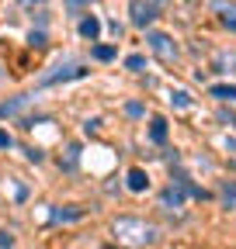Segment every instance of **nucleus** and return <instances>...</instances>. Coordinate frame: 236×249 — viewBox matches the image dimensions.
Instances as JSON below:
<instances>
[{
  "label": "nucleus",
  "mask_w": 236,
  "mask_h": 249,
  "mask_svg": "<svg viewBox=\"0 0 236 249\" xmlns=\"http://www.w3.org/2000/svg\"><path fill=\"white\" fill-rule=\"evenodd\" d=\"M111 232H115V239L122 242V246H153L157 242V225H150V222H142V218H115L111 222Z\"/></svg>",
  "instance_id": "nucleus-1"
},
{
  "label": "nucleus",
  "mask_w": 236,
  "mask_h": 249,
  "mask_svg": "<svg viewBox=\"0 0 236 249\" xmlns=\"http://www.w3.org/2000/svg\"><path fill=\"white\" fill-rule=\"evenodd\" d=\"M146 42H150V49H153V55L160 59V62H177V42L167 35V31H150L146 35Z\"/></svg>",
  "instance_id": "nucleus-2"
},
{
  "label": "nucleus",
  "mask_w": 236,
  "mask_h": 249,
  "mask_svg": "<svg viewBox=\"0 0 236 249\" xmlns=\"http://www.w3.org/2000/svg\"><path fill=\"white\" fill-rule=\"evenodd\" d=\"M87 73H91V70L80 66V62H73V66H59L56 73H49V76L39 80V90H42V87H56V83H70V80H83Z\"/></svg>",
  "instance_id": "nucleus-3"
},
{
  "label": "nucleus",
  "mask_w": 236,
  "mask_h": 249,
  "mask_svg": "<svg viewBox=\"0 0 236 249\" xmlns=\"http://www.w3.org/2000/svg\"><path fill=\"white\" fill-rule=\"evenodd\" d=\"M157 7L150 4V0H132V4H129V21L136 24V28H150L153 21H157Z\"/></svg>",
  "instance_id": "nucleus-4"
},
{
  "label": "nucleus",
  "mask_w": 236,
  "mask_h": 249,
  "mask_svg": "<svg viewBox=\"0 0 236 249\" xmlns=\"http://www.w3.org/2000/svg\"><path fill=\"white\" fill-rule=\"evenodd\" d=\"M184 191H181V187H177V183H170V187H163V191H160V208L163 211H177V208H184Z\"/></svg>",
  "instance_id": "nucleus-5"
},
{
  "label": "nucleus",
  "mask_w": 236,
  "mask_h": 249,
  "mask_svg": "<svg viewBox=\"0 0 236 249\" xmlns=\"http://www.w3.org/2000/svg\"><path fill=\"white\" fill-rule=\"evenodd\" d=\"M212 11L219 14V21L236 35V0H212Z\"/></svg>",
  "instance_id": "nucleus-6"
},
{
  "label": "nucleus",
  "mask_w": 236,
  "mask_h": 249,
  "mask_svg": "<svg viewBox=\"0 0 236 249\" xmlns=\"http://www.w3.org/2000/svg\"><path fill=\"white\" fill-rule=\"evenodd\" d=\"M83 214H87L83 208H77V204H66V208H56V211L49 214V222H56V225H59V222H80Z\"/></svg>",
  "instance_id": "nucleus-7"
},
{
  "label": "nucleus",
  "mask_w": 236,
  "mask_h": 249,
  "mask_svg": "<svg viewBox=\"0 0 236 249\" xmlns=\"http://www.w3.org/2000/svg\"><path fill=\"white\" fill-rule=\"evenodd\" d=\"M80 35H83L87 42H98V35H101V21H98L94 14H83V18H80Z\"/></svg>",
  "instance_id": "nucleus-8"
},
{
  "label": "nucleus",
  "mask_w": 236,
  "mask_h": 249,
  "mask_svg": "<svg viewBox=\"0 0 236 249\" xmlns=\"http://www.w3.org/2000/svg\"><path fill=\"white\" fill-rule=\"evenodd\" d=\"M167 132H170V128H167V118L157 114V118L150 121V142H153V145H163V142H167Z\"/></svg>",
  "instance_id": "nucleus-9"
},
{
  "label": "nucleus",
  "mask_w": 236,
  "mask_h": 249,
  "mask_svg": "<svg viewBox=\"0 0 236 249\" xmlns=\"http://www.w3.org/2000/svg\"><path fill=\"white\" fill-rule=\"evenodd\" d=\"M209 93H212L216 101H222V104H226V101L233 104V101H236V83H212Z\"/></svg>",
  "instance_id": "nucleus-10"
},
{
  "label": "nucleus",
  "mask_w": 236,
  "mask_h": 249,
  "mask_svg": "<svg viewBox=\"0 0 236 249\" xmlns=\"http://www.w3.org/2000/svg\"><path fill=\"white\" fill-rule=\"evenodd\" d=\"M125 180H129V191H136V194H142L146 187H150V177H146V170H139V166H136V170H129V177H125Z\"/></svg>",
  "instance_id": "nucleus-11"
},
{
  "label": "nucleus",
  "mask_w": 236,
  "mask_h": 249,
  "mask_svg": "<svg viewBox=\"0 0 236 249\" xmlns=\"http://www.w3.org/2000/svg\"><path fill=\"white\" fill-rule=\"evenodd\" d=\"M219 201H222V208H226V211H233V208H236V180H226V183L219 187Z\"/></svg>",
  "instance_id": "nucleus-12"
},
{
  "label": "nucleus",
  "mask_w": 236,
  "mask_h": 249,
  "mask_svg": "<svg viewBox=\"0 0 236 249\" xmlns=\"http://www.w3.org/2000/svg\"><path fill=\"white\" fill-rule=\"evenodd\" d=\"M28 101H32V97H28V93H24V97H14V101H4V104H0V118H11V114H18Z\"/></svg>",
  "instance_id": "nucleus-13"
},
{
  "label": "nucleus",
  "mask_w": 236,
  "mask_h": 249,
  "mask_svg": "<svg viewBox=\"0 0 236 249\" xmlns=\"http://www.w3.org/2000/svg\"><path fill=\"white\" fill-rule=\"evenodd\" d=\"M91 55H94L98 62H111V59L118 55V49H115V45H104V42H101V45H94V49H91Z\"/></svg>",
  "instance_id": "nucleus-14"
},
{
  "label": "nucleus",
  "mask_w": 236,
  "mask_h": 249,
  "mask_svg": "<svg viewBox=\"0 0 236 249\" xmlns=\"http://www.w3.org/2000/svg\"><path fill=\"white\" fill-rule=\"evenodd\" d=\"M77 163H80V145L73 142V145H66V160H59V166H63V170H77Z\"/></svg>",
  "instance_id": "nucleus-15"
},
{
  "label": "nucleus",
  "mask_w": 236,
  "mask_h": 249,
  "mask_svg": "<svg viewBox=\"0 0 236 249\" xmlns=\"http://www.w3.org/2000/svg\"><path fill=\"white\" fill-rule=\"evenodd\" d=\"M170 4H181V21H191V14H195V7L201 0H170Z\"/></svg>",
  "instance_id": "nucleus-16"
},
{
  "label": "nucleus",
  "mask_w": 236,
  "mask_h": 249,
  "mask_svg": "<svg viewBox=\"0 0 236 249\" xmlns=\"http://www.w3.org/2000/svg\"><path fill=\"white\" fill-rule=\"evenodd\" d=\"M170 104H174V107H191L188 90H174V93H170Z\"/></svg>",
  "instance_id": "nucleus-17"
},
{
  "label": "nucleus",
  "mask_w": 236,
  "mask_h": 249,
  "mask_svg": "<svg viewBox=\"0 0 236 249\" xmlns=\"http://www.w3.org/2000/svg\"><path fill=\"white\" fill-rule=\"evenodd\" d=\"M125 70L142 73V70H146V59H142V55H129V59H125Z\"/></svg>",
  "instance_id": "nucleus-18"
},
{
  "label": "nucleus",
  "mask_w": 236,
  "mask_h": 249,
  "mask_svg": "<svg viewBox=\"0 0 236 249\" xmlns=\"http://www.w3.org/2000/svg\"><path fill=\"white\" fill-rule=\"evenodd\" d=\"M28 45H32V49H42V45H45V31H42V28L32 31V35H28Z\"/></svg>",
  "instance_id": "nucleus-19"
},
{
  "label": "nucleus",
  "mask_w": 236,
  "mask_h": 249,
  "mask_svg": "<svg viewBox=\"0 0 236 249\" xmlns=\"http://www.w3.org/2000/svg\"><path fill=\"white\" fill-rule=\"evenodd\" d=\"M125 114H129V118H142V104H139V101H129V104H125Z\"/></svg>",
  "instance_id": "nucleus-20"
},
{
  "label": "nucleus",
  "mask_w": 236,
  "mask_h": 249,
  "mask_svg": "<svg viewBox=\"0 0 236 249\" xmlns=\"http://www.w3.org/2000/svg\"><path fill=\"white\" fill-rule=\"evenodd\" d=\"M0 249H14V239H11L4 229H0Z\"/></svg>",
  "instance_id": "nucleus-21"
},
{
  "label": "nucleus",
  "mask_w": 236,
  "mask_h": 249,
  "mask_svg": "<svg viewBox=\"0 0 236 249\" xmlns=\"http://www.w3.org/2000/svg\"><path fill=\"white\" fill-rule=\"evenodd\" d=\"M14 145V139H11V132H0V149H11Z\"/></svg>",
  "instance_id": "nucleus-22"
},
{
  "label": "nucleus",
  "mask_w": 236,
  "mask_h": 249,
  "mask_svg": "<svg viewBox=\"0 0 236 249\" xmlns=\"http://www.w3.org/2000/svg\"><path fill=\"white\" fill-rule=\"evenodd\" d=\"M98 124H101V121H98V118H91V121L83 124V132H87V135H94V132H98Z\"/></svg>",
  "instance_id": "nucleus-23"
},
{
  "label": "nucleus",
  "mask_w": 236,
  "mask_h": 249,
  "mask_svg": "<svg viewBox=\"0 0 236 249\" xmlns=\"http://www.w3.org/2000/svg\"><path fill=\"white\" fill-rule=\"evenodd\" d=\"M24 156H28L32 163H42V152H39V149H24Z\"/></svg>",
  "instance_id": "nucleus-24"
},
{
  "label": "nucleus",
  "mask_w": 236,
  "mask_h": 249,
  "mask_svg": "<svg viewBox=\"0 0 236 249\" xmlns=\"http://www.w3.org/2000/svg\"><path fill=\"white\" fill-rule=\"evenodd\" d=\"M219 121H222V124H236V114H229V111H219Z\"/></svg>",
  "instance_id": "nucleus-25"
},
{
  "label": "nucleus",
  "mask_w": 236,
  "mask_h": 249,
  "mask_svg": "<svg viewBox=\"0 0 236 249\" xmlns=\"http://www.w3.org/2000/svg\"><path fill=\"white\" fill-rule=\"evenodd\" d=\"M108 31H111L115 38H122V24H118V21H111V24H108Z\"/></svg>",
  "instance_id": "nucleus-26"
},
{
  "label": "nucleus",
  "mask_w": 236,
  "mask_h": 249,
  "mask_svg": "<svg viewBox=\"0 0 236 249\" xmlns=\"http://www.w3.org/2000/svg\"><path fill=\"white\" fill-rule=\"evenodd\" d=\"M150 4H153V7L160 11V7H167V4H170V0H150Z\"/></svg>",
  "instance_id": "nucleus-27"
},
{
  "label": "nucleus",
  "mask_w": 236,
  "mask_h": 249,
  "mask_svg": "<svg viewBox=\"0 0 236 249\" xmlns=\"http://www.w3.org/2000/svg\"><path fill=\"white\" fill-rule=\"evenodd\" d=\"M83 4H94V0H83Z\"/></svg>",
  "instance_id": "nucleus-28"
},
{
  "label": "nucleus",
  "mask_w": 236,
  "mask_h": 249,
  "mask_svg": "<svg viewBox=\"0 0 236 249\" xmlns=\"http://www.w3.org/2000/svg\"><path fill=\"white\" fill-rule=\"evenodd\" d=\"M28 4H32V0H28ZM39 4H45V0H39Z\"/></svg>",
  "instance_id": "nucleus-29"
},
{
  "label": "nucleus",
  "mask_w": 236,
  "mask_h": 249,
  "mask_svg": "<svg viewBox=\"0 0 236 249\" xmlns=\"http://www.w3.org/2000/svg\"><path fill=\"white\" fill-rule=\"evenodd\" d=\"M104 249H115V246H104Z\"/></svg>",
  "instance_id": "nucleus-30"
}]
</instances>
